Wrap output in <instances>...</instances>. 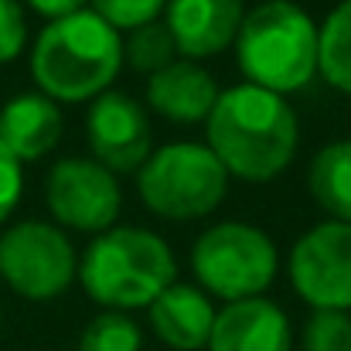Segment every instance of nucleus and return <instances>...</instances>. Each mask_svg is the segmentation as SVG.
Wrapping results in <instances>:
<instances>
[{
  "label": "nucleus",
  "instance_id": "1",
  "mask_svg": "<svg viewBox=\"0 0 351 351\" xmlns=\"http://www.w3.org/2000/svg\"><path fill=\"white\" fill-rule=\"evenodd\" d=\"M205 133L219 164L232 178L252 184L280 178L300 143V123L287 96L249 82L219 93L215 110L205 119Z\"/></svg>",
  "mask_w": 351,
  "mask_h": 351
},
{
  "label": "nucleus",
  "instance_id": "2",
  "mask_svg": "<svg viewBox=\"0 0 351 351\" xmlns=\"http://www.w3.org/2000/svg\"><path fill=\"white\" fill-rule=\"evenodd\" d=\"M123 65V38L89 7L51 21L31 51V75L51 103H86L110 93Z\"/></svg>",
  "mask_w": 351,
  "mask_h": 351
},
{
  "label": "nucleus",
  "instance_id": "3",
  "mask_svg": "<svg viewBox=\"0 0 351 351\" xmlns=\"http://www.w3.org/2000/svg\"><path fill=\"white\" fill-rule=\"evenodd\" d=\"M321 31L314 17L293 0H263L245 10L235 55L249 86L276 96L304 89L317 75Z\"/></svg>",
  "mask_w": 351,
  "mask_h": 351
},
{
  "label": "nucleus",
  "instance_id": "4",
  "mask_svg": "<svg viewBox=\"0 0 351 351\" xmlns=\"http://www.w3.org/2000/svg\"><path fill=\"white\" fill-rule=\"evenodd\" d=\"M178 276V263L171 245L157 232L113 226L96 235L93 245L79 259L82 290L119 314L150 307Z\"/></svg>",
  "mask_w": 351,
  "mask_h": 351
},
{
  "label": "nucleus",
  "instance_id": "5",
  "mask_svg": "<svg viewBox=\"0 0 351 351\" xmlns=\"http://www.w3.org/2000/svg\"><path fill=\"white\" fill-rule=\"evenodd\" d=\"M229 188V171L208 150V143H164L150 150L136 171V191L147 212L160 219H205Z\"/></svg>",
  "mask_w": 351,
  "mask_h": 351
},
{
  "label": "nucleus",
  "instance_id": "6",
  "mask_svg": "<svg viewBox=\"0 0 351 351\" xmlns=\"http://www.w3.org/2000/svg\"><path fill=\"white\" fill-rule=\"evenodd\" d=\"M280 256L273 239L249 222H219L198 235L191 269L198 283L226 304L259 297L276 276Z\"/></svg>",
  "mask_w": 351,
  "mask_h": 351
},
{
  "label": "nucleus",
  "instance_id": "7",
  "mask_svg": "<svg viewBox=\"0 0 351 351\" xmlns=\"http://www.w3.org/2000/svg\"><path fill=\"white\" fill-rule=\"evenodd\" d=\"M0 276L27 300H51L79 276L69 235L48 222H17L0 235Z\"/></svg>",
  "mask_w": 351,
  "mask_h": 351
},
{
  "label": "nucleus",
  "instance_id": "8",
  "mask_svg": "<svg viewBox=\"0 0 351 351\" xmlns=\"http://www.w3.org/2000/svg\"><path fill=\"white\" fill-rule=\"evenodd\" d=\"M45 195L55 222L75 232H110L123 205L117 174L93 157L58 160L45 181Z\"/></svg>",
  "mask_w": 351,
  "mask_h": 351
},
{
  "label": "nucleus",
  "instance_id": "9",
  "mask_svg": "<svg viewBox=\"0 0 351 351\" xmlns=\"http://www.w3.org/2000/svg\"><path fill=\"white\" fill-rule=\"evenodd\" d=\"M290 280L314 311H351V226L324 222L297 239L290 252Z\"/></svg>",
  "mask_w": 351,
  "mask_h": 351
},
{
  "label": "nucleus",
  "instance_id": "10",
  "mask_svg": "<svg viewBox=\"0 0 351 351\" xmlns=\"http://www.w3.org/2000/svg\"><path fill=\"white\" fill-rule=\"evenodd\" d=\"M93 160H99L113 174H130L140 171L143 160L150 157V117L147 110L126 96V93H103L93 99V110L86 119Z\"/></svg>",
  "mask_w": 351,
  "mask_h": 351
},
{
  "label": "nucleus",
  "instance_id": "11",
  "mask_svg": "<svg viewBox=\"0 0 351 351\" xmlns=\"http://www.w3.org/2000/svg\"><path fill=\"white\" fill-rule=\"evenodd\" d=\"M164 27L174 38L178 55L212 58L235 45L245 7L242 0H167Z\"/></svg>",
  "mask_w": 351,
  "mask_h": 351
},
{
  "label": "nucleus",
  "instance_id": "12",
  "mask_svg": "<svg viewBox=\"0 0 351 351\" xmlns=\"http://www.w3.org/2000/svg\"><path fill=\"white\" fill-rule=\"evenodd\" d=\"M293 335L283 307L266 297L235 300L215 311L208 351H290Z\"/></svg>",
  "mask_w": 351,
  "mask_h": 351
},
{
  "label": "nucleus",
  "instance_id": "13",
  "mask_svg": "<svg viewBox=\"0 0 351 351\" xmlns=\"http://www.w3.org/2000/svg\"><path fill=\"white\" fill-rule=\"evenodd\" d=\"M150 324L157 338L174 351H198L208 348L215 307L205 290L188 283H171L150 307Z\"/></svg>",
  "mask_w": 351,
  "mask_h": 351
},
{
  "label": "nucleus",
  "instance_id": "14",
  "mask_svg": "<svg viewBox=\"0 0 351 351\" xmlns=\"http://www.w3.org/2000/svg\"><path fill=\"white\" fill-rule=\"evenodd\" d=\"M219 103V86L212 72L198 62H171L157 75L147 79V106L171 123H198Z\"/></svg>",
  "mask_w": 351,
  "mask_h": 351
},
{
  "label": "nucleus",
  "instance_id": "15",
  "mask_svg": "<svg viewBox=\"0 0 351 351\" xmlns=\"http://www.w3.org/2000/svg\"><path fill=\"white\" fill-rule=\"evenodd\" d=\"M62 136V110L41 93L14 96L0 110V143L24 164L55 150Z\"/></svg>",
  "mask_w": 351,
  "mask_h": 351
},
{
  "label": "nucleus",
  "instance_id": "16",
  "mask_svg": "<svg viewBox=\"0 0 351 351\" xmlns=\"http://www.w3.org/2000/svg\"><path fill=\"white\" fill-rule=\"evenodd\" d=\"M307 188L331 222L351 226V140H335L317 150L307 171Z\"/></svg>",
  "mask_w": 351,
  "mask_h": 351
},
{
  "label": "nucleus",
  "instance_id": "17",
  "mask_svg": "<svg viewBox=\"0 0 351 351\" xmlns=\"http://www.w3.org/2000/svg\"><path fill=\"white\" fill-rule=\"evenodd\" d=\"M317 72L331 89L351 96V0H341L321 27Z\"/></svg>",
  "mask_w": 351,
  "mask_h": 351
},
{
  "label": "nucleus",
  "instance_id": "18",
  "mask_svg": "<svg viewBox=\"0 0 351 351\" xmlns=\"http://www.w3.org/2000/svg\"><path fill=\"white\" fill-rule=\"evenodd\" d=\"M178 48L171 31L164 27V21H150L143 27H133L130 38L123 41V62H130L136 72L157 75L160 69H167L174 62Z\"/></svg>",
  "mask_w": 351,
  "mask_h": 351
},
{
  "label": "nucleus",
  "instance_id": "19",
  "mask_svg": "<svg viewBox=\"0 0 351 351\" xmlns=\"http://www.w3.org/2000/svg\"><path fill=\"white\" fill-rule=\"evenodd\" d=\"M143 335L130 314L106 311L89 321V328L79 338V351H140Z\"/></svg>",
  "mask_w": 351,
  "mask_h": 351
},
{
  "label": "nucleus",
  "instance_id": "20",
  "mask_svg": "<svg viewBox=\"0 0 351 351\" xmlns=\"http://www.w3.org/2000/svg\"><path fill=\"white\" fill-rule=\"evenodd\" d=\"M304 351H351V314L314 311L304 328Z\"/></svg>",
  "mask_w": 351,
  "mask_h": 351
},
{
  "label": "nucleus",
  "instance_id": "21",
  "mask_svg": "<svg viewBox=\"0 0 351 351\" xmlns=\"http://www.w3.org/2000/svg\"><path fill=\"white\" fill-rule=\"evenodd\" d=\"M164 7H167V0H89V10L99 14L117 31H133V27L157 21V14Z\"/></svg>",
  "mask_w": 351,
  "mask_h": 351
},
{
  "label": "nucleus",
  "instance_id": "22",
  "mask_svg": "<svg viewBox=\"0 0 351 351\" xmlns=\"http://www.w3.org/2000/svg\"><path fill=\"white\" fill-rule=\"evenodd\" d=\"M27 41V21L17 0H0V65L14 62Z\"/></svg>",
  "mask_w": 351,
  "mask_h": 351
},
{
  "label": "nucleus",
  "instance_id": "23",
  "mask_svg": "<svg viewBox=\"0 0 351 351\" xmlns=\"http://www.w3.org/2000/svg\"><path fill=\"white\" fill-rule=\"evenodd\" d=\"M24 191V174H21V160L0 143V222L10 219V212L17 208Z\"/></svg>",
  "mask_w": 351,
  "mask_h": 351
},
{
  "label": "nucleus",
  "instance_id": "24",
  "mask_svg": "<svg viewBox=\"0 0 351 351\" xmlns=\"http://www.w3.org/2000/svg\"><path fill=\"white\" fill-rule=\"evenodd\" d=\"M27 7L34 14L48 17V24H51V21H62V17H72V14L86 10L89 0H27Z\"/></svg>",
  "mask_w": 351,
  "mask_h": 351
}]
</instances>
